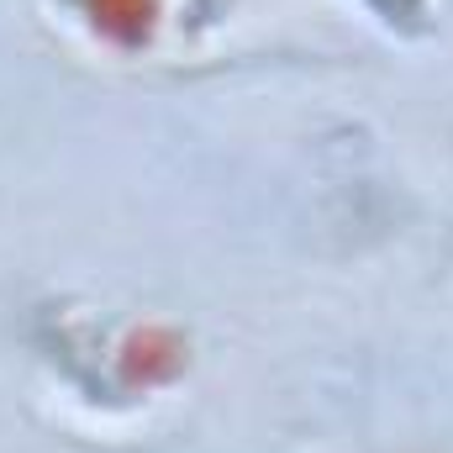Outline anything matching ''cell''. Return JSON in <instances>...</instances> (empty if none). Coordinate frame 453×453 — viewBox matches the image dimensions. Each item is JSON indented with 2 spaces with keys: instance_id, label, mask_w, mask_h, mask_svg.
Instances as JSON below:
<instances>
[{
  "instance_id": "obj_2",
  "label": "cell",
  "mask_w": 453,
  "mask_h": 453,
  "mask_svg": "<svg viewBox=\"0 0 453 453\" xmlns=\"http://www.w3.org/2000/svg\"><path fill=\"white\" fill-rule=\"evenodd\" d=\"M85 16L96 21V32H106L121 48H137L153 37L158 27V0H85Z\"/></svg>"
},
{
  "instance_id": "obj_3",
  "label": "cell",
  "mask_w": 453,
  "mask_h": 453,
  "mask_svg": "<svg viewBox=\"0 0 453 453\" xmlns=\"http://www.w3.org/2000/svg\"><path fill=\"white\" fill-rule=\"evenodd\" d=\"M380 5H385L390 16H411V11H417V0H380Z\"/></svg>"
},
{
  "instance_id": "obj_1",
  "label": "cell",
  "mask_w": 453,
  "mask_h": 453,
  "mask_svg": "<svg viewBox=\"0 0 453 453\" xmlns=\"http://www.w3.org/2000/svg\"><path fill=\"white\" fill-rule=\"evenodd\" d=\"M185 369V342L169 327H142L121 342V374L132 385H164Z\"/></svg>"
}]
</instances>
